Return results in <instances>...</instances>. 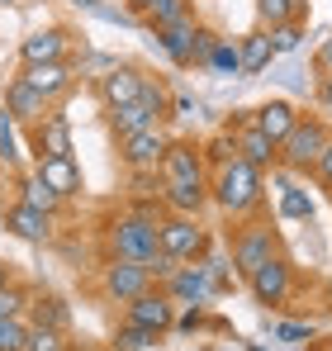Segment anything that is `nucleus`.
Listing matches in <instances>:
<instances>
[{
	"instance_id": "23",
	"label": "nucleus",
	"mask_w": 332,
	"mask_h": 351,
	"mask_svg": "<svg viewBox=\"0 0 332 351\" xmlns=\"http://www.w3.org/2000/svg\"><path fill=\"white\" fill-rule=\"evenodd\" d=\"M209 199V180H176V185H162V204L171 214H200Z\"/></svg>"
},
{
	"instance_id": "33",
	"label": "nucleus",
	"mask_w": 332,
	"mask_h": 351,
	"mask_svg": "<svg viewBox=\"0 0 332 351\" xmlns=\"http://www.w3.org/2000/svg\"><path fill=\"white\" fill-rule=\"evenodd\" d=\"M200 152H204V162H209V167H223V162H233V157H237V138H233V128H228V133H219V138H209Z\"/></svg>"
},
{
	"instance_id": "9",
	"label": "nucleus",
	"mask_w": 332,
	"mask_h": 351,
	"mask_svg": "<svg viewBox=\"0 0 332 351\" xmlns=\"http://www.w3.org/2000/svg\"><path fill=\"white\" fill-rule=\"evenodd\" d=\"M247 290L257 304H266V308H280L289 294H294V266L285 261V256H271L266 266H257L252 276H247Z\"/></svg>"
},
{
	"instance_id": "16",
	"label": "nucleus",
	"mask_w": 332,
	"mask_h": 351,
	"mask_svg": "<svg viewBox=\"0 0 332 351\" xmlns=\"http://www.w3.org/2000/svg\"><path fill=\"white\" fill-rule=\"evenodd\" d=\"M34 90H43L48 100H62L71 86H76V66L71 62H34V66H24L19 71Z\"/></svg>"
},
{
	"instance_id": "29",
	"label": "nucleus",
	"mask_w": 332,
	"mask_h": 351,
	"mask_svg": "<svg viewBox=\"0 0 332 351\" xmlns=\"http://www.w3.org/2000/svg\"><path fill=\"white\" fill-rule=\"evenodd\" d=\"M157 337H162V332L138 328V323H128V318H123V323H119V332H114V347H119V351H152V347H157Z\"/></svg>"
},
{
	"instance_id": "11",
	"label": "nucleus",
	"mask_w": 332,
	"mask_h": 351,
	"mask_svg": "<svg viewBox=\"0 0 332 351\" xmlns=\"http://www.w3.org/2000/svg\"><path fill=\"white\" fill-rule=\"evenodd\" d=\"M5 110L14 114V123H24V128H34L38 119L53 114V100L43 95V90H34L24 76H14L10 86H5Z\"/></svg>"
},
{
	"instance_id": "45",
	"label": "nucleus",
	"mask_w": 332,
	"mask_h": 351,
	"mask_svg": "<svg viewBox=\"0 0 332 351\" xmlns=\"http://www.w3.org/2000/svg\"><path fill=\"white\" fill-rule=\"evenodd\" d=\"M152 5H157V0H128V10H133V14H143V19L152 14Z\"/></svg>"
},
{
	"instance_id": "41",
	"label": "nucleus",
	"mask_w": 332,
	"mask_h": 351,
	"mask_svg": "<svg viewBox=\"0 0 332 351\" xmlns=\"http://www.w3.org/2000/svg\"><path fill=\"white\" fill-rule=\"evenodd\" d=\"M313 180H318V185H328V190H332V143H328V152L318 157V167H313Z\"/></svg>"
},
{
	"instance_id": "10",
	"label": "nucleus",
	"mask_w": 332,
	"mask_h": 351,
	"mask_svg": "<svg viewBox=\"0 0 332 351\" xmlns=\"http://www.w3.org/2000/svg\"><path fill=\"white\" fill-rule=\"evenodd\" d=\"M233 138H237V157H247L252 167H261V171H271V167H280V147L252 123V114L233 119Z\"/></svg>"
},
{
	"instance_id": "2",
	"label": "nucleus",
	"mask_w": 332,
	"mask_h": 351,
	"mask_svg": "<svg viewBox=\"0 0 332 351\" xmlns=\"http://www.w3.org/2000/svg\"><path fill=\"white\" fill-rule=\"evenodd\" d=\"M328 143H332V128L323 123V119H304V114H299L294 133L280 143V167L294 171V176H313L318 157L328 152Z\"/></svg>"
},
{
	"instance_id": "47",
	"label": "nucleus",
	"mask_w": 332,
	"mask_h": 351,
	"mask_svg": "<svg viewBox=\"0 0 332 351\" xmlns=\"http://www.w3.org/2000/svg\"><path fill=\"white\" fill-rule=\"evenodd\" d=\"M323 299H328V308H332V280H328V290H323Z\"/></svg>"
},
{
	"instance_id": "22",
	"label": "nucleus",
	"mask_w": 332,
	"mask_h": 351,
	"mask_svg": "<svg viewBox=\"0 0 332 351\" xmlns=\"http://www.w3.org/2000/svg\"><path fill=\"white\" fill-rule=\"evenodd\" d=\"M34 171L43 176L62 199L81 195V167H76V157H38V167H34Z\"/></svg>"
},
{
	"instance_id": "6",
	"label": "nucleus",
	"mask_w": 332,
	"mask_h": 351,
	"mask_svg": "<svg viewBox=\"0 0 332 351\" xmlns=\"http://www.w3.org/2000/svg\"><path fill=\"white\" fill-rule=\"evenodd\" d=\"M157 233L176 261H200L209 252V233L195 223V214H166V219H157Z\"/></svg>"
},
{
	"instance_id": "1",
	"label": "nucleus",
	"mask_w": 332,
	"mask_h": 351,
	"mask_svg": "<svg viewBox=\"0 0 332 351\" xmlns=\"http://www.w3.org/2000/svg\"><path fill=\"white\" fill-rule=\"evenodd\" d=\"M209 199L219 204L228 219H252L266 199V185H261V167H252L247 157H233L214 167L209 176Z\"/></svg>"
},
{
	"instance_id": "49",
	"label": "nucleus",
	"mask_w": 332,
	"mask_h": 351,
	"mask_svg": "<svg viewBox=\"0 0 332 351\" xmlns=\"http://www.w3.org/2000/svg\"><path fill=\"white\" fill-rule=\"evenodd\" d=\"M110 351H119V347H110Z\"/></svg>"
},
{
	"instance_id": "17",
	"label": "nucleus",
	"mask_w": 332,
	"mask_h": 351,
	"mask_svg": "<svg viewBox=\"0 0 332 351\" xmlns=\"http://www.w3.org/2000/svg\"><path fill=\"white\" fill-rule=\"evenodd\" d=\"M195 34H200V24H195V14H185V19L157 29V43L176 66H195Z\"/></svg>"
},
{
	"instance_id": "26",
	"label": "nucleus",
	"mask_w": 332,
	"mask_h": 351,
	"mask_svg": "<svg viewBox=\"0 0 332 351\" xmlns=\"http://www.w3.org/2000/svg\"><path fill=\"white\" fill-rule=\"evenodd\" d=\"M280 219H289V223H309V219H313V195L299 190V185L285 180V176H280Z\"/></svg>"
},
{
	"instance_id": "3",
	"label": "nucleus",
	"mask_w": 332,
	"mask_h": 351,
	"mask_svg": "<svg viewBox=\"0 0 332 351\" xmlns=\"http://www.w3.org/2000/svg\"><path fill=\"white\" fill-rule=\"evenodd\" d=\"M162 247V233H157V219L128 209L110 223V256H128V261H152V252Z\"/></svg>"
},
{
	"instance_id": "19",
	"label": "nucleus",
	"mask_w": 332,
	"mask_h": 351,
	"mask_svg": "<svg viewBox=\"0 0 332 351\" xmlns=\"http://www.w3.org/2000/svg\"><path fill=\"white\" fill-rule=\"evenodd\" d=\"M252 123H257V128H261V133H266V138H271V143L280 147V143L294 133V123H299V110H294L289 100H266L261 110H252Z\"/></svg>"
},
{
	"instance_id": "14",
	"label": "nucleus",
	"mask_w": 332,
	"mask_h": 351,
	"mask_svg": "<svg viewBox=\"0 0 332 351\" xmlns=\"http://www.w3.org/2000/svg\"><path fill=\"white\" fill-rule=\"evenodd\" d=\"M128 323L152 328V332H166V328L176 323L171 294H166V290H147V294H138V299H128Z\"/></svg>"
},
{
	"instance_id": "34",
	"label": "nucleus",
	"mask_w": 332,
	"mask_h": 351,
	"mask_svg": "<svg viewBox=\"0 0 332 351\" xmlns=\"http://www.w3.org/2000/svg\"><path fill=\"white\" fill-rule=\"evenodd\" d=\"M185 14H190V0H157L152 14H147V24H152V29H166V24L185 19Z\"/></svg>"
},
{
	"instance_id": "32",
	"label": "nucleus",
	"mask_w": 332,
	"mask_h": 351,
	"mask_svg": "<svg viewBox=\"0 0 332 351\" xmlns=\"http://www.w3.org/2000/svg\"><path fill=\"white\" fill-rule=\"evenodd\" d=\"M29 347V318H0V351Z\"/></svg>"
},
{
	"instance_id": "5",
	"label": "nucleus",
	"mask_w": 332,
	"mask_h": 351,
	"mask_svg": "<svg viewBox=\"0 0 332 351\" xmlns=\"http://www.w3.org/2000/svg\"><path fill=\"white\" fill-rule=\"evenodd\" d=\"M271 256H280V237L271 223L261 219H242V228H233V271L247 280L257 266H266Z\"/></svg>"
},
{
	"instance_id": "28",
	"label": "nucleus",
	"mask_w": 332,
	"mask_h": 351,
	"mask_svg": "<svg viewBox=\"0 0 332 351\" xmlns=\"http://www.w3.org/2000/svg\"><path fill=\"white\" fill-rule=\"evenodd\" d=\"M19 204H29V209H43V214H53L57 204H62V195H57L53 185H48L43 176L34 171V176H24V180H19Z\"/></svg>"
},
{
	"instance_id": "43",
	"label": "nucleus",
	"mask_w": 332,
	"mask_h": 351,
	"mask_svg": "<svg viewBox=\"0 0 332 351\" xmlns=\"http://www.w3.org/2000/svg\"><path fill=\"white\" fill-rule=\"evenodd\" d=\"M171 110H176L180 119H185V114H200V105H195V100H185V95H180V100H171Z\"/></svg>"
},
{
	"instance_id": "35",
	"label": "nucleus",
	"mask_w": 332,
	"mask_h": 351,
	"mask_svg": "<svg viewBox=\"0 0 332 351\" xmlns=\"http://www.w3.org/2000/svg\"><path fill=\"white\" fill-rule=\"evenodd\" d=\"M0 162L5 167H14L19 162V143H14V114L0 105Z\"/></svg>"
},
{
	"instance_id": "31",
	"label": "nucleus",
	"mask_w": 332,
	"mask_h": 351,
	"mask_svg": "<svg viewBox=\"0 0 332 351\" xmlns=\"http://www.w3.org/2000/svg\"><path fill=\"white\" fill-rule=\"evenodd\" d=\"M304 24H276L271 29V43H276V58H289V53H299L304 48Z\"/></svg>"
},
{
	"instance_id": "38",
	"label": "nucleus",
	"mask_w": 332,
	"mask_h": 351,
	"mask_svg": "<svg viewBox=\"0 0 332 351\" xmlns=\"http://www.w3.org/2000/svg\"><path fill=\"white\" fill-rule=\"evenodd\" d=\"M147 271H152L157 280H171V276L180 271V261H176V256H171L166 247H157V252H152V261H147Z\"/></svg>"
},
{
	"instance_id": "4",
	"label": "nucleus",
	"mask_w": 332,
	"mask_h": 351,
	"mask_svg": "<svg viewBox=\"0 0 332 351\" xmlns=\"http://www.w3.org/2000/svg\"><path fill=\"white\" fill-rule=\"evenodd\" d=\"M166 114H171V95H166L162 81H152V76H147L143 95H138L133 105H119V110H110V128H114V138H128V133H143V128L162 123Z\"/></svg>"
},
{
	"instance_id": "25",
	"label": "nucleus",
	"mask_w": 332,
	"mask_h": 351,
	"mask_svg": "<svg viewBox=\"0 0 332 351\" xmlns=\"http://www.w3.org/2000/svg\"><path fill=\"white\" fill-rule=\"evenodd\" d=\"M257 19H261V29L304 24L309 19V0H257Z\"/></svg>"
},
{
	"instance_id": "37",
	"label": "nucleus",
	"mask_w": 332,
	"mask_h": 351,
	"mask_svg": "<svg viewBox=\"0 0 332 351\" xmlns=\"http://www.w3.org/2000/svg\"><path fill=\"white\" fill-rule=\"evenodd\" d=\"M24 351H67V332H57V328H29V347Z\"/></svg>"
},
{
	"instance_id": "44",
	"label": "nucleus",
	"mask_w": 332,
	"mask_h": 351,
	"mask_svg": "<svg viewBox=\"0 0 332 351\" xmlns=\"http://www.w3.org/2000/svg\"><path fill=\"white\" fill-rule=\"evenodd\" d=\"M318 100H323V105H328V110H332V71H328V76H323V81H318Z\"/></svg>"
},
{
	"instance_id": "13",
	"label": "nucleus",
	"mask_w": 332,
	"mask_h": 351,
	"mask_svg": "<svg viewBox=\"0 0 332 351\" xmlns=\"http://www.w3.org/2000/svg\"><path fill=\"white\" fill-rule=\"evenodd\" d=\"M71 34L67 29H38V34H29L24 43H19V62L24 66H34V62H71Z\"/></svg>"
},
{
	"instance_id": "12",
	"label": "nucleus",
	"mask_w": 332,
	"mask_h": 351,
	"mask_svg": "<svg viewBox=\"0 0 332 351\" xmlns=\"http://www.w3.org/2000/svg\"><path fill=\"white\" fill-rule=\"evenodd\" d=\"M143 86H147V76H143L138 66H110V71L95 81V90H100V105H105V110L133 105V100L143 95Z\"/></svg>"
},
{
	"instance_id": "27",
	"label": "nucleus",
	"mask_w": 332,
	"mask_h": 351,
	"mask_svg": "<svg viewBox=\"0 0 332 351\" xmlns=\"http://www.w3.org/2000/svg\"><path fill=\"white\" fill-rule=\"evenodd\" d=\"M67 323H71V313H67V304L57 294H43V299L29 304V328H57V332H67Z\"/></svg>"
},
{
	"instance_id": "18",
	"label": "nucleus",
	"mask_w": 332,
	"mask_h": 351,
	"mask_svg": "<svg viewBox=\"0 0 332 351\" xmlns=\"http://www.w3.org/2000/svg\"><path fill=\"white\" fill-rule=\"evenodd\" d=\"M71 123L67 114H48L34 123V157H71Z\"/></svg>"
},
{
	"instance_id": "39",
	"label": "nucleus",
	"mask_w": 332,
	"mask_h": 351,
	"mask_svg": "<svg viewBox=\"0 0 332 351\" xmlns=\"http://www.w3.org/2000/svg\"><path fill=\"white\" fill-rule=\"evenodd\" d=\"M276 337H280V342H309V337H313V328H309V323H280Z\"/></svg>"
},
{
	"instance_id": "24",
	"label": "nucleus",
	"mask_w": 332,
	"mask_h": 351,
	"mask_svg": "<svg viewBox=\"0 0 332 351\" xmlns=\"http://www.w3.org/2000/svg\"><path fill=\"white\" fill-rule=\"evenodd\" d=\"M237 48H242V71H247V76H261V71L276 62L271 29H252V34H242V38H237Z\"/></svg>"
},
{
	"instance_id": "42",
	"label": "nucleus",
	"mask_w": 332,
	"mask_h": 351,
	"mask_svg": "<svg viewBox=\"0 0 332 351\" xmlns=\"http://www.w3.org/2000/svg\"><path fill=\"white\" fill-rule=\"evenodd\" d=\"M313 66H318L323 76H328V71H332V34H328V38H323V48H318V58H313Z\"/></svg>"
},
{
	"instance_id": "48",
	"label": "nucleus",
	"mask_w": 332,
	"mask_h": 351,
	"mask_svg": "<svg viewBox=\"0 0 332 351\" xmlns=\"http://www.w3.org/2000/svg\"><path fill=\"white\" fill-rule=\"evenodd\" d=\"M247 351H266V347H257V342H252V347H247Z\"/></svg>"
},
{
	"instance_id": "8",
	"label": "nucleus",
	"mask_w": 332,
	"mask_h": 351,
	"mask_svg": "<svg viewBox=\"0 0 332 351\" xmlns=\"http://www.w3.org/2000/svg\"><path fill=\"white\" fill-rule=\"evenodd\" d=\"M166 147H171V138L162 133V123H152V128H143V133L119 138V162H123L128 171H157Z\"/></svg>"
},
{
	"instance_id": "15",
	"label": "nucleus",
	"mask_w": 332,
	"mask_h": 351,
	"mask_svg": "<svg viewBox=\"0 0 332 351\" xmlns=\"http://www.w3.org/2000/svg\"><path fill=\"white\" fill-rule=\"evenodd\" d=\"M162 185H176V180H204V152L195 143H171L162 157Z\"/></svg>"
},
{
	"instance_id": "46",
	"label": "nucleus",
	"mask_w": 332,
	"mask_h": 351,
	"mask_svg": "<svg viewBox=\"0 0 332 351\" xmlns=\"http://www.w3.org/2000/svg\"><path fill=\"white\" fill-rule=\"evenodd\" d=\"M5 285H10V271H5V266H0V290H5Z\"/></svg>"
},
{
	"instance_id": "30",
	"label": "nucleus",
	"mask_w": 332,
	"mask_h": 351,
	"mask_svg": "<svg viewBox=\"0 0 332 351\" xmlns=\"http://www.w3.org/2000/svg\"><path fill=\"white\" fill-rule=\"evenodd\" d=\"M209 66L223 71V76H237V71H242V48H237V43H228V38H219V43H214V53H209Z\"/></svg>"
},
{
	"instance_id": "20",
	"label": "nucleus",
	"mask_w": 332,
	"mask_h": 351,
	"mask_svg": "<svg viewBox=\"0 0 332 351\" xmlns=\"http://www.w3.org/2000/svg\"><path fill=\"white\" fill-rule=\"evenodd\" d=\"M5 228L14 237H24V242H48L53 237V214L29 209V204H10L5 209Z\"/></svg>"
},
{
	"instance_id": "7",
	"label": "nucleus",
	"mask_w": 332,
	"mask_h": 351,
	"mask_svg": "<svg viewBox=\"0 0 332 351\" xmlns=\"http://www.w3.org/2000/svg\"><path fill=\"white\" fill-rule=\"evenodd\" d=\"M152 280H157V276H152L143 261L110 256V266H105V276H100V290H105V299H114V304H128V299L152 290Z\"/></svg>"
},
{
	"instance_id": "21",
	"label": "nucleus",
	"mask_w": 332,
	"mask_h": 351,
	"mask_svg": "<svg viewBox=\"0 0 332 351\" xmlns=\"http://www.w3.org/2000/svg\"><path fill=\"white\" fill-rule=\"evenodd\" d=\"M209 290H214L209 266H180V271L166 280V294H171V299H180V304H204Z\"/></svg>"
},
{
	"instance_id": "40",
	"label": "nucleus",
	"mask_w": 332,
	"mask_h": 351,
	"mask_svg": "<svg viewBox=\"0 0 332 351\" xmlns=\"http://www.w3.org/2000/svg\"><path fill=\"white\" fill-rule=\"evenodd\" d=\"M214 43H219V38H214L209 29H200V34H195V66H209V53H214Z\"/></svg>"
},
{
	"instance_id": "36",
	"label": "nucleus",
	"mask_w": 332,
	"mask_h": 351,
	"mask_svg": "<svg viewBox=\"0 0 332 351\" xmlns=\"http://www.w3.org/2000/svg\"><path fill=\"white\" fill-rule=\"evenodd\" d=\"M29 304H34V294H24L19 285H5L0 290V318H24Z\"/></svg>"
}]
</instances>
